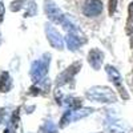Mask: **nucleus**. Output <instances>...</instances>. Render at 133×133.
Returning <instances> with one entry per match:
<instances>
[{
	"label": "nucleus",
	"mask_w": 133,
	"mask_h": 133,
	"mask_svg": "<svg viewBox=\"0 0 133 133\" xmlns=\"http://www.w3.org/2000/svg\"><path fill=\"white\" fill-rule=\"evenodd\" d=\"M117 2H118V0H108V11H109L110 16L115 14L116 7H117Z\"/></svg>",
	"instance_id": "nucleus-3"
},
{
	"label": "nucleus",
	"mask_w": 133,
	"mask_h": 133,
	"mask_svg": "<svg viewBox=\"0 0 133 133\" xmlns=\"http://www.w3.org/2000/svg\"><path fill=\"white\" fill-rule=\"evenodd\" d=\"M128 35L133 33V3H130L128 8V19H127V28H125Z\"/></svg>",
	"instance_id": "nucleus-2"
},
{
	"label": "nucleus",
	"mask_w": 133,
	"mask_h": 133,
	"mask_svg": "<svg viewBox=\"0 0 133 133\" xmlns=\"http://www.w3.org/2000/svg\"><path fill=\"white\" fill-rule=\"evenodd\" d=\"M103 11V3L100 0H87L83 7V12L88 17H95L101 14Z\"/></svg>",
	"instance_id": "nucleus-1"
}]
</instances>
